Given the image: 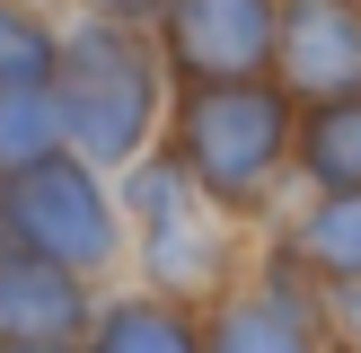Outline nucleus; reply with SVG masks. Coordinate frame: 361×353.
Instances as JSON below:
<instances>
[{
    "label": "nucleus",
    "mask_w": 361,
    "mask_h": 353,
    "mask_svg": "<svg viewBox=\"0 0 361 353\" xmlns=\"http://www.w3.org/2000/svg\"><path fill=\"white\" fill-rule=\"evenodd\" d=\"M0 247L106 282L133 256V221H123V194L106 168H88L80 150H44L0 176Z\"/></svg>",
    "instance_id": "obj_4"
},
{
    "label": "nucleus",
    "mask_w": 361,
    "mask_h": 353,
    "mask_svg": "<svg viewBox=\"0 0 361 353\" xmlns=\"http://www.w3.org/2000/svg\"><path fill=\"white\" fill-rule=\"evenodd\" d=\"M62 71V18L44 0H0V88H44Z\"/></svg>",
    "instance_id": "obj_12"
},
{
    "label": "nucleus",
    "mask_w": 361,
    "mask_h": 353,
    "mask_svg": "<svg viewBox=\"0 0 361 353\" xmlns=\"http://www.w3.org/2000/svg\"><path fill=\"white\" fill-rule=\"evenodd\" d=\"M203 353H326L317 274L274 239V256L247 265V274L203 309Z\"/></svg>",
    "instance_id": "obj_5"
},
{
    "label": "nucleus",
    "mask_w": 361,
    "mask_h": 353,
    "mask_svg": "<svg viewBox=\"0 0 361 353\" xmlns=\"http://www.w3.org/2000/svg\"><path fill=\"white\" fill-rule=\"evenodd\" d=\"M80 353H203V309L168 292H97V318H88Z\"/></svg>",
    "instance_id": "obj_9"
},
{
    "label": "nucleus",
    "mask_w": 361,
    "mask_h": 353,
    "mask_svg": "<svg viewBox=\"0 0 361 353\" xmlns=\"http://www.w3.org/2000/svg\"><path fill=\"white\" fill-rule=\"evenodd\" d=\"M168 97H176V80L141 27H106V18H71L62 27L53 115H62V150H80L88 168L123 176L141 150H159Z\"/></svg>",
    "instance_id": "obj_2"
},
{
    "label": "nucleus",
    "mask_w": 361,
    "mask_h": 353,
    "mask_svg": "<svg viewBox=\"0 0 361 353\" xmlns=\"http://www.w3.org/2000/svg\"><path fill=\"white\" fill-rule=\"evenodd\" d=\"M0 353H80V345H0Z\"/></svg>",
    "instance_id": "obj_15"
},
{
    "label": "nucleus",
    "mask_w": 361,
    "mask_h": 353,
    "mask_svg": "<svg viewBox=\"0 0 361 353\" xmlns=\"http://www.w3.org/2000/svg\"><path fill=\"white\" fill-rule=\"evenodd\" d=\"M282 247H291L317 282H361V194H317V203L282 229Z\"/></svg>",
    "instance_id": "obj_11"
},
{
    "label": "nucleus",
    "mask_w": 361,
    "mask_h": 353,
    "mask_svg": "<svg viewBox=\"0 0 361 353\" xmlns=\"http://www.w3.org/2000/svg\"><path fill=\"white\" fill-rule=\"evenodd\" d=\"M168 150L194 186L238 221L274 212V186L300 176V97L264 80H203L168 97Z\"/></svg>",
    "instance_id": "obj_1"
},
{
    "label": "nucleus",
    "mask_w": 361,
    "mask_h": 353,
    "mask_svg": "<svg viewBox=\"0 0 361 353\" xmlns=\"http://www.w3.org/2000/svg\"><path fill=\"white\" fill-rule=\"evenodd\" d=\"M71 9H80V18H106V27H141V35H150L159 18H168V0H71Z\"/></svg>",
    "instance_id": "obj_14"
},
{
    "label": "nucleus",
    "mask_w": 361,
    "mask_h": 353,
    "mask_svg": "<svg viewBox=\"0 0 361 353\" xmlns=\"http://www.w3.org/2000/svg\"><path fill=\"white\" fill-rule=\"evenodd\" d=\"M115 194H123L133 265H141V282H150V292L212 309V300L247 274V239H238L247 221L212 203V194L176 168V150H141L133 168L115 176Z\"/></svg>",
    "instance_id": "obj_3"
},
{
    "label": "nucleus",
    "mask_w": 361,
    "mask_h": 353,
    "mask_svg": "<svg viewBox=\"0 0 361 353\" xmlns=\"http://www.w3.org/2000/svg\"><path fill=\"white\" fill-rule=\"evenodd\" d=\"M97 318V282L44 256L0 247V345H80Z\"/></svg>",
    "instance_id": "obj_8"
},
{
    "label": "nucleus",
    "mask_w": 361,
    "mask_h": 353,
    "mask_svg": "<svg viewBox=\"0 0 361 353\" xmlns=\"http://www.w3.org/2000/svg\"><path fill=\"white\" fill-rule=\"evenodd\" d=\"M300 176L317 194H361V97L300 106Z\"/></svg>",
    "instance_id": "obj_10"
},
{
    "label": "nucleus",
    "mask_w": 361,
    "mask_h": 353,
    "mask_svg": "<svg viewBox=\"0 0 361 353\" xmlns=\"http://www.w3.org/2000/svg\"><path fill=\"white\" fill-rule=\"evenodd\" d=\"M62 150V115H53V80L44 88H0V176L27 159Z\"/></svg>",
    "instance_id": "obj_13"
},
{
    "label": "nucleus",
    "mask_w": 361,
    "mask_h": 353,
    "mask_svg": "<svg viewBox=\"0 0 361 353\" xmlns=\"http://www.w3.org/2000/svg\"><path fill=\"white\" fill-rule=\"evenodd\" d=\"M274 80L300 106L361 97V0H282V44Z\"/></svg>",
    "instance_id": "obj_7"
},
{
    "label": "nucleus",
    "mask_w": 361,
    "mask_h": 353,
    "mask_svg": "<svg viewBox=\"0 0 361 353\" xmlns=\"http://www.w3.org/2000/svg\"><path fill=\"white\" fill-rule=\"evenodd\" d=\"M159 62L176 88L203 80H264L282 44V0H168V18L150 27Z\"/></svg>",
    "instance_id": "obj_6"
}]
</instances>
